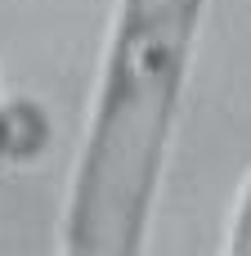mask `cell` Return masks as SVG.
Instances as JSON below:
<instances>
[{
	"mask_svg": "<svg viewBox=\"0 0 251 256\" xmlns=\"http://www.w3.org/2000/svg\"><path fill=\"white\" fill-rule=\"evenodd\" d=\"M225 248H229L234 256H251V176L243 180V194H238V202H234Z\"/></svg>",
	"mask_w": 251,
	"mask_h": 256,
	"instance_id": "2",
	"label": "cell"
},
{
	"mask_svg": "<svg viewBox=\"0 0 251 256\" xmlns=\"http://www.w3.org/2000/svg\"><path fill=\"white\" fill-rule=\"evenodd\" d=\"M13 122H18V104L0 94V162H13Z\"/></svg>",
	"mask_w": 251,
	"mask_h": 256,
	"instance_id": "3",
	"label": "cell"
},
{
	"mask_svg": "<svg viewBox=\"0 0 251 256\" xmlns=\"http://www.w3.org/2000/svg\"><path fill=\"white\" fill-rule=\"evenodd\" d=\"M207 0H117L63 198L67 256L144 252Z\"/></svg>",
	"mask_w": 251,
	"mask_h": 256,
	"instance_id": "1",
	"label": "cell"
}]
</instances>
